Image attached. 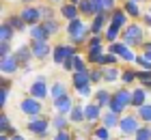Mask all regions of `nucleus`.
I'll return each mask as SVG.
<instances>
[{"mask_svg": "<svg viewBox=\"0 0 151 140\" xmlns=\"http://www.w3.org/2000/svg\"><path fill=\"white\" fill-rule=\"evenodd\" d=\"M67 32H69L71 43H82V41L86 39V34H88V28H86L84 22L73 19V22H69V26H67Z\"/></svg>", "mask_w": 151, "mask_h": 140, "instance_id": "nucleus-1", "label": "nucleus"}, {"mask_svg": "<svg viewBox=\"0 0 151 140\" xmlns=\"http://www.w3.org/2000/svg\"><path fill=\"white\" fill-rule=\"evenodd\" d=\"M129 103H132V95H129V90H116V93L112 95V101H110V112H114V114H119L121 110H125Z\"/></svg>", "mask_w": 151, "mask_h": 140, "instance_id": "nucleus-2", "label": "nucleus"}, {"mask_svg": "<svg viewBox=\"0 0 151 140\" xmlns=\"http://www.w3.org/2000/svg\"><path fill=\"white\" fill-rule=\"evenodd\" d=\"M123 43H125L127 47H129V45H138V43H142V28L136 26V24L127 26L125 32H123Z\"/></svg>", "mask_w": 151, "mask_h": 140, "instance_id": "nucleus-3", "label": "nucleus"}, {"mask_svg": "<svg viewBox=\"0 0 151 140\" xmlns=\"http://www.w3.org/2000/svg\"><path fill=\"white\" fill-rule=\"evenodd\" d=\"M19 108H22L24 114L37 116L39 112H41V103H39V99H35V97H28V99H24L22 103H19Z\"/></svg>", "mask_w": 151, "mask_h": 140, "instance_id": "nucleus-4", "label": "nucleus"}, {"mask_svg": "<svg viewBox=\"0 0 151 140\" xmlns=\"http://www.w3.org/2000/svg\"><path fill=\"white\" fill-rule=\"evenodd\" d=\"M30 39H32V43H47L50 34L43 28V24H35V26H30Z\"/></svg>", "mask_w": 151, "mask_h": 140, "instance_id": "nucleus-5", "label": "nucleus"}, {"mask_svg": "<svg viewBox=\"0 0 151 140\" xmlns=\"http://www.w3.org/2000/svg\"><path fill=\"white\" fill-rule=\"evenodd\" d=\"M119 129L123 134H136V131L140 129V125L136 121V116H123L121 123H119Z\"/></svg>", "mask_w": 151, "mask_h": 140, "instance_id": "nucleus-6", "label": "nucleus"}, {"mask_svg": "<svg viewBox=\"0 0 151 140\" xmlns=\"http://www.w3.org/2000/svg\"><path fill=\"white\" fill-rule=\"evenodd\" d=\"M110 52L116 56V58H123V60H136V56L129 52V47L125 43H112L110 45Z\"/></svg>", "mask_w": 151, "mask_h": 140, "instance_id": "nucleus-7", "label": "nucleus"}, {"mask_svg": "<svg viewBox=\"0 0 151 140\" xmlns=\"http://www.w3.org/2000/svg\"><path fill=\"white\" fill-rule=\"evenodd\" d=\"M17 67H19V60H17L15 54H11V56H6V58L0 60V71L2 73H15Z\"/></svg>", "mask_w": 151, "mask_h": 140, "instance_id": "nucleus-8", "label": "nucleus"}, {"mask_svg": "<svg viewBox=\"0 0 151 140\" xmlns=\"http://www.w3.org/2000/svg\"><path fill=\"white\" fill-rule=\"evenodd\" d=\"M54 108H56L58 114H71V110H73V103L69 99V95H65V97H60V99H54Z\"/></svg>", "mask_w": 151, "mask_h": 140, "instance_id": "nucleus-9", "label": "nucleus"}, {"mask_svg": "<svg viewBox=\"0 0 151 140\" xmlns=\"http://www.w3.org/2000/svg\"><path fill=\"white\" fill-rule=\"evenodd\" d=\"M19 17H22L26 24L35 26V24L39 22V17H41V11H39V9H35V6H26V9L22 11V15H19Z\"/></svg>", "mask_w": 151, "mask_h": 140, "instance_id": "nucleus-10", "label": "nucleus"}, {"mask_svg": "<svg viewBox=\"0 0 151 140\" xmlns=\"http://www.w3.org/2000/svg\"><path fill=\"white\" fill-rule=\"evenodd\" d=\"M45 95H47L45 80H43V78H39L37 82H32V86H30V97H35V99H43Z\"/></svg>", "mask_w": 151, "mask_h": 140, "instance_id": "nucleus-11", "label": "nucleus"}, {"mask_svg": "<svg viewBox=\"0 0 151 140\" xmlns=\"http://www.w3.org/2000/svg\"><path fill=\"white\" fill-rule=\"evenodd\" d=\"M88 82H91V75H88V69L86 71H76L73 73V84H76V88H84V86H88Z\"/></svg>", "mask_w": 151, "mask_h": 140, "instance_id": "nucleus-12", "label": "nucleus"}, {"mask_svg": "<svg viewBox=\"0 0 151 140\" xmlns=\"http://www.w3.org/2000/svg\"><path fill=\"white\" fill-rule=\"evenodd\" d=\"M45 129H47V121H43V118H30V123H28L30 134H43Z\"/></svg>", "mask_w": 151, "mask_h": 140, "instance_id": "nucleus-13", "label": "nucleus"}, {"mask_svg": "<svg viewBox=\"0 0 151 140\" xmlns=\"http://www.w3.org/2000/svg\"><path fill=\"white\" fill-rule=\"evenodd\" d=\"M54 56H52V58H54V62H58V65H63V62L67 60V58H69V52H67V45H56V47H54V52H52Z\"/></svg>", "mask_w": 151, "mask_h": 140, "instance_id": "nucleus-14", "label": "nucleus"}, {"mask_svg": "<svg viewBox=\"0 0 151 140\" xmlns=\"http://www.w3.org/2000/svg\"><path fill=\"white\" fill-rule=\"evenodd\" d=\"M125 19H127V13H125V11H114V13H112V22H110V26L119 30V28L125 26Z\"/></svg>", "mask_w": 151, "mask_h": 140, "instance_id": "nucleus-15", "label": "nucleus"}, {"mask_svg": "<svg viewBox=\"0 0 151 140\" xmlns=\"http://www.w3.org/2000/svg\"><path fill=\"white\" fill-rule=\"evenodd\" d=\"M30 50H32V56H37V58H45V56L50 54V45H47V43H32Z\"/></svg>", "mask_w": 151, "mask_h": 140, "instance_id": "nucleus-16", "label": "nucleus"}, {"mask_svg": "<svg viewBox=\"0 0 151 140\" xmlns=\"http://www.w3.org/2000/svg\"><path fill=\"white\" fill-rule=\"evenodd\" d=\"M101 123H104V127L106 129H110V127H119V116L114 114V112H108V114H104L101 116Z\"/></svg>", "mask_w": 151, "mask_h": 140, "instance_id": "nucleus-17", "label": "nucleus"}, {"mask_svg": "<svg viewBox=\"0 0 151 140\" xmlns=\"http://www.w3.org/2000/svg\"><path fill=\"white\" fill-rule=\"evenodd\" d=\"M78 6L76 4H65L63 9H60V13H63V17H67L69 22H73V19H78Z\"/></svg>", "mask_w": 151, "mask_h": 140, "instance_id": "nucleus-18", "label": "nucleus"}, {"mask_svg": "<svg viewBox=\"0 0 151 140\" xmlns=\"http://www.w3.org/2000/svg\"><path fill=\"white\" fill-rule=\"evenodd\" d=\"M95 101H97V106H99V108H106V106H110L112 95L108 93V90H99V93L95 95Z\"/></svg>", "mask_w": 151, "mask_h": 140, "instance_id": "nucleus-19", "label": "nucleus"}, {"mask_svg": "<svg viewBox=\"0 0 151 140\" xmlns=\"http://www.w3.org/2000/svg\"><path fill=\"white\" fill-rule=\"evenodd\" d=\"M95 4V13H106L108 9L114 6V0H93Z\"/></svg>", "mask_w": 151, "mask_h": 140, "instance_id": "nucleus-20", "label": "nucleus"}, {"mask_svg": "<svg viewBox=\"0 0 151 140\" xmlns=\"http://www.w3.org/2000/svg\"><path fill=\"white\" fill-rule=\"evenodd\" d=\"M78 9L84 13V15H97V13H95V4H93V0H80Z\"/></svg>", "mask_w": 151, "mask_h": 140, "instance_id": "nucleus-21", "label": "nucleus"}, {"mask_svg": "<svg viewBox=\"0 0 151 140\" xmlns=\"http://www.w3.org/2000/svg\"><path fill=\"white\" fill-rule=\"evenodd\" d=\"M145 88H136L134 93H132V103L136 108H140V106H145Z\"/></svg>", "mask_w": 151, "mask_h": 140, "instance_id": "nucleus-22", "label": "nucleus"}, {"mask_svg": "<svg viewBox=\"0 0 151 140\" xmlns=\"http://www.w3.org/2000/svg\"><path fill=\"white\" fill-rule=\"evenodd\" d=\"M9 39H13V28L4 22L0 26V41H2V43H9Z\"/></svg>", "mask_w": 151, "mask_h": 140, "instance_id": "nucleus-23", "label": "nucleus"}, {"mask_svg": "<svg viewBox=\"0 0 151 140\" xmlns=\"http://www.w3.org/2000/svg\"><path fill=\"white\" fill-rule=\"evenodd\" d=\"M104 26H106V13H97V15H95V22H93V26H91V30L97 34Z\"/></svg>", "mask_w": 151, "mask_h": 140, "instance_id": "nucleus-24", "label": "nucleus"}, {"mask_svg": "<svg viewBox=\"0 0 151 140\" xmlns=\"http://www.w3.org/2000/svg\"><path fill=\"white\" fill-rule=\"evenodd\" d=\"M50 95L54 97V99H60V97H65V95H67V93H65V84H60V82L52 84V88H50Z\"/></svg>", "mask_w": 151, "mask_h": 140, "instance_id": "nucleus-25", "label": "nucleus"}, {"mask_svg": "<svg viewBox=\"0 0 151 140\" xmlns=\"http://www.w3.org/2000/svg\"><path fill=\"white\" fill-rule=\"evenodd\" d=\"M84 116L88 118V121H95V118L99 116V106L97 103H91V106L84 108Z\"/></svg>", "mask_w": 151, "mask_h": 140, "instance_id": "nucleus-26", "label": "nucleus"}, {"mask_svg": "<svg viewBox=\"0 0 151 140\" xmlns=\"http://www.w3.org/2000/svg\"><path fill=\"white\" fill-rule=\"evenodd\" d=\"M123 11H125L127 15H134V17L140 15V9H138V4H136L134 0H127V2H125V9H123Z\"/></svg>", "mask_w": 151, "mask_h": 140, "instance_id": "nucleus-27", "label": "nucleus"}, {"mask_svg": "<svg viewBox=\"0 0 151 140\" xmlns=\"http://www.w3.org/2000/svg\"><path fill=\"white\" fill-rule=\"evenodd\" d=\"M15 56H17L19 62H28V58L32 56V50H30V47H19V50L15 52Z\"/></svg>", "mask_w": 151, "mask_h": 140, "instance_id": "nucleus-28", "label": "nucleus"}, {"mask_svg": "<svg viewBox=\"0 0 151 140\" xmlns=\"http://www.w3.org/2000/svg\"><path fill=\"white\" fill-rule=\"evenodd\" d=\"M69 118H71L73 123H80L82 118H86V116H84V108H80V106H73V110H71Z\"/></svg>", "mask_w": 151, "mask_h": 140, "instance_id": "nucleus-29", "label": "nucleus"}, {"mask_svg": "<svg viewBox=\"0 0 151 140\" xmlns=\"http://www.w3.org/2000/svg\"><path fill=\"white\" fill-rule=\"evenodd\" d=\"M6 24H9V26L13 28V30H22V28L26 26V22H24V19H22V17H15V15H13V17H9V22H6Z\"/></svg>", "mask_w": 151, "mask_h": 140, "instance_id": "nucleus-30", "label": "nucleus"}, {"mask_svg": "<svg viewBox=\"0 0 151 140\" xmlns=\"http://www.w3.org/2000/svg\"><path fill=\"white\" fill-rule=\"evenodd\" d=\"M0 129H2V131H11L13 136H17V134H15V129L11 127V123H9V116H6V114H2V116H0Z\"/></svg>", "mask_w": 151, "mask_h": 140, "instance_id": "nucleus-31", "label": "nucleus"}, {"mask_svg": "<svg viewBox=\"0 0 151 140\" xmlns=\"http://www.w3.org/2000/svg\"><path fill=\"white\" fill-rule=\"evenodd\" d=\"M116 62V56L112 52H108V54H101V58H99V65H114Z\"/></svg>", "mask_w": 151, "mask_h": 140, "instance_id": "nucleus-32", "label": "nucleus"}, {"mask_svg": "<svg viewBox=\"0 0 151 140\" xmlns=\"http://www.w3.org/2000/svg\"><path fill=\"white\" fill-rule=\"evenodd\" d=\"M138 116L142 118V121H151V106H147V103L140 106L138 108Z\"/></svg>", "mask_w": 151, "mask_h": 140, "instance_id": "nucleus-33", "label": "nucleus"}, {"mask_svg": "<svg viewBox=\"0 0 151 140\" xmlns=\"http://www.w3.org/2000/svg\"><path fill=\"white\" fill-rule=\"evenodd\" d=\"M134 136H136V140H151V129L149 127H140Z\"/></svg>", "mask_w": 151, "mask_h": 140, "instance_id": "nucleus-34", "label": "nucleus"}, {"mask_svg": "<svg viewBox=\"0 0 151 140\" xmlns=\"http://www.w3.org/2000/svg\"><path fill=\"white\" fill-rule=\"evenodd\" d=\"M43 28L47 30V34H54V32H58V24L54 22V19H45V22H43Z\"/></svg>", "mask_w": 151, "mask_h": 140, "instance_id": "nucleus-35", "label": "nucleus"}, {"mask_svg": "<svg viewBox=\"0 0 151 140\" xmlns=\"http://www.w3.org/2000/svg\"><path fill=\"white\" fill-rule=\"evenodd\" d=\"M116 78H119V71H116V69L110 67V69H106V71H104V80L106 82H114Z\"/></svg>", "mask_w": 151, "mask_h": 140, "instance_id": "nucleus-36", "label": "nucleus"}, {"mask_svg": "<svg viewBox=\"0 0 151 140\" xmlns=\"http://www.w3.org/2000/svg\"><path fill=\"white\" fill-rule=\"evenodd\" d=\"M136 62H138V65H140L142 69H147V71H151V60L147 58L145 54H142V56H136Z\"/></svg>", "mask_w": 151, "mask_h": 140, "instance_id": "nucleus-37", "label": "nucleus"}, {"mask_svg": "<svg viewBox=\"0 0 151 140\" xmlns=\"http://www.w3.org/2000/svg\"><path fill=\"white\" fill-rule=\"evenodd\" d=\"M65 125H67V118H65L63 114H58L56 118H54V127H56L58 131H63V129H65Z\"/></svg>", "mask_w": 151, "mask_h": 140, "instance_id": "nucleus-38", "label": "nucleus"}, {"mask_svg": "<svg viewBox=\"0 0 151 140\" xmlns=\"http://www.w3.org/2000/svg\"><path fill=\"white\" fill-rule=\"evenodd\" d=\"M95 138H97V140H108L110 134H108L106 127H99V129H95Z\"/></svg>", "mask_w": 151, "mask_h": 140, "instance_id": "nucleus-39", "label": "nucleus"}, {"mask_svg": "<svg viewBox=\"0 0 151 140\" xmlns=\"http://www.w3.org/2000/svg\"><path fill=\"white\" fill-rule=\"evenodd\" d=\"M134 78H138V71H123V82H134Z\"/></svg>", "mask_w": 151, "mask_h": 140, "instance_id": "nucleus-40", "label": "nucleus"}, {"mask_svg": "<svg viewBox=\"0 0 151 140\" xmlns=\"http://www.w3.org/2000/svg\"><path fill=\"white\" fill-rule=\"evenodd\" d=\"M88 75H91V82H99L104 78V71H97V69H95V71H88Z\"/></svg>", "mask_w": 151, "mask_h": 140, "instance_id": "nucleus-41", "label": "nucleus"}, {"mask_svg": "<svg viewBox=\"0 0 151 140\" xmlns=\"http://www.w3.org/2000/svg\"><path fill=\"white\" fill-rule=\"evenodd\" d=\"M116 34H119V30H116V28H108V32H106V39L108 41H112V43H114V39H116Z\"/></svg>", "mask_w": 151, "mask_h": 140, "instance_id": "nucleus-42", "label": "nucleus"}, {"mask_svg": "<svg viewBox=\"0 0 151 140\" xmlns=\"http://www.w3.org/2000/svg\"><path fill=\"white\" fill-rule=\"evenodd\" d=\"M73 69H76V71H86V67H84V60H82L78 54H76V67H73Z\"/></svg>", "mask_w": 151, "mask_h": 140, "instance_id": "nucleus-43", "label": "nucleus"}, {"mask_svg": "<svg viewBox=\"0 0 151 140\" xmlns=\"http://www.w3.org/2000/svg\"><path fill=\"white\" fill-rule=\"evenodd\" d=\"M63 67L67 69V71H69V69H73V67H76V56H69V58L63 62Z\"/></svg>", "mask_w": 151, "mask_h": 140, "instance_id": "nucleus-44", "label": "nucleus"}, {"mask_svg": "<svg viewBox=\"0 0 151 140\" xmlns=\"http://www.w3.org/2000/svg\"><path fill=\"white\" fill-rule=\"evenodd\" d=\"M88 47H101V37H99V34H95V37L91 39V43H88Z\"/></svg>", "mask_w": 151, "mask_h": 140, "instance_id": "nucleus-45", "label": "nucleus"}, {"mask_svg": "<svg viewBox=\"0 0 151 140\" xmlns=\"http://www.w3.org/2000/svg\"><path fill=\"white\" fill-rule=\"evenodd\" d=\"M0 56H2V58L11 56V54H9V43H2V45H0Z\"/></svg>", "mask_w": 151, "mask_h": 140, "instance_id": "nucleus-46", "label": "nucleus"}, {"mask_svg": "<svg viewBox=\"0 0 151 140\" xmlns=\"http://www.w3.org/2000/svg\"><path fill=\"white\" fill-rule=\"evenodd\" d=\"M54 140H71V138H69V134L63 129V131H58V134H56V138H54Z\"/></svg>", "mask_w": 151, "mask_h": 140, "instance_id": "nucleus-47", "label": "nucleus"}, {"mask_svg": "<svg viewBox=\"0 0 151 140\" xmlns=\"http://www.w3.org/2000/svg\"><path fill=\"white\" fill-rule=\"evenodd\" d=\"M0 103H6V86H2V90H0Z\"/></svg>", "mask_w": 151, "mask_h": 140, "instance_id": "nucleus-48", "label": "nucleus"}, {"mask_svg": "<svg viewBox=\"0 0 151 140\" xmlns=\"http://www.w3.org/2000/svg\"><path fill=\"white\" fill-rule=\"evenodd\" d=\"M78 93H80L82 97H88V95H91V86H84V88H80Z\"/></svg>", "mask_w": 151, "mask_h": 140, "instance_id": "nucleus-49", "label": "nucleus"}, {"mask_svg": "<svg viewBox=\"0 0 151 140\" xmlns=\"http://www.w3.org/2000/svg\"><path fill=\"white\" fill-rule=\"evenodd\" d=\"M145 56L151 60V43H145Z\"/></svg>", "mask_w": 151, "mask_h": 140, "instance_id": "nucleus-50", "label": "nucleus"}, {"mask_svg": "<svg viewBox=\"0 0 151 140\" xmlns=\"http://www.w3.org/2000/svg\"><path fill=\"white\" fill-rule=\"evenodd\" d=\"M145 22H147V24L151 26V15H147V17H145Z\"/></svg>", "mask_w": 151, "mask_h": 140, "instance_id": "nucleus-51", "label": "nucleus"}, {"mask_svg": "<svg viewBox=\"0 0 151 140\" xmlns=\"http://www.w3.org/2000/svg\"><path fill=\"white\" fill-rule=\"evenodd\" d=\"M11 140H24V138H22V136H13Z\"/></svg>", "mask_w": 151, "mask_h": 140, "instance_id": "nucleus-52", "label": "nucleus"}, {"mask_svg": "<svg viewBox=\"0 0 151 140\" xmlns=\"http://www.w3.org/2000/svg\"><path fill=\"white\" fill-rule=\"evenodd\" d=\"M0 140H9V138H6V136H4V134H2V136H0Z\"/></svg>", "mask_w": 151, "mask_h": 140, "instance_id": "nucleus-53", "label": "nucleus"}, {"mask_svg": "<svg viewBox=\"0 0 151 140\" xmlns=\"http://www.w3.org/2000/svg\"><path fill=\"white\" fill-rule=\"evenodd\" d=\"M134 2H138V0H134Z\"/></svg>", "mask_w": 151, "mask_h": 140, "instance_id": "nucleus-54", "label": "nucleus"}, {"mask_svg": "<svg viewBox=\"0 0 151 140\" xmlns=\"http://www.w3.org/2000/svg\"><path fill=\"white\" fill-rule=\"evenodd\" d=\"M95 140H97V138H95Z\"/></svg>", "mask_w": 151, "mask_h": 140, "instance_id": "nucleus-55", "label": "nucleus"}]
</instances>
